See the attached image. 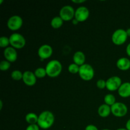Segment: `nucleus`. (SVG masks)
I'll use <instances>...</instances> for the list:
<instances>
[{"instance_id":"22","label":"nucleus","mask_w":130,"mask_h":130,"mask_svg":"<svg viewBox=\"0 0 130 130\" xmlns=\"http://www.w3.org/2000/svg\"><path fill=\"white\" fill-rule=\"evenodd\" d=\"M11 77L15 81H20L23 78V73L19 70H15L11 74Z\"/></svg>"},{"instance_id":"23","label":"nucleus","mask_w":130,"mask_h":130,"mask_svg":"<svg viewBox=\"0 0 130 130\" xmlns=\"http://www.w3.org/2000/svg\"><path fill=\"white\" fill-rule=\"evenodd\" d=\"M79 67L80 66H77L76 63H71L69 66L68 67V71L70 73L73 74H75L79 73Z\"/></svg>"},{"instance_id":"14","label":"nucleus","mask_w":130,"mask_h":130,"mask_svg":"<svg viewBox=\"0 0 130 130\" xmlns=\"http://www.w3.org/2000/svg\"><path fill=\"white\" fill-rule=\"evenodd\" d=\"M118 94L122 98H128L130 96V83L126 82L121 85L118 89Z\"/></svg>"},{"instance_id":"2","label":"nucleus","mask_w":130,"mask_h":130,"mask_svg":"<svg viewBox=\"0 0 130 130\" xmlns=\"http://www.w3.org/2000/svg\"><path fill=\"white\" fill-rule=\"evenodd\" d=\"M47 76L52 78H55L59 76L62 71V65L57 60H52L46 64L45 67Z\"/></svg>"},{"instance_id":"12","label":"nucleus","mask_w":130,"mask_h":130,"mask_svg":"<svg viewBox=\"0 0 130 130\" xmlns=\"http://www.w3.org/2000/svg\"><path fill=\"white\" fill-rule=\"evenodd\" d=\"M22 81L27 86H32L36 83L37 77H36L34 72L30 71H27L23 73Z\"/></svg>"},{"instance_id":"4","label":"nucleus","mask_w":130,"mask_h":130,"mask_svg":"<svg viewBox=\"0 0 130 130\" xmlns=\"http://www.w3.org/2000/svg\"><path fill=\"white\" fill-rule=\"evenodd\" d=\"M10 43L11 47L15 49H22L26 44L25 38L19 33L15 32L9 37Z\"/></svg>"},{"instance_id":"8","label":"nucleus","mask_w":130,"mask_h":130,"mask_svg":"<svg viewBox=\"0 0 130 130\" xmlns=\"http://www.w3.org/2000/svg\"><path fill=\"white\" fill-rule=\"evenodd\" d=\"M23 20L19 15H13L10 17L7 21V27L10 30L15 31L22 27Z\"/></svg>"},{"instance_id":"28","label":"nucleus","mask_w":130,"mask_h":130,"mask_svg":"<svg viewBox=\"0 0 130 130\" xmlns=\"http://www.w3.org/2000/svg\"><path fill=\"white\" fill-rule=\"evenodd\" d=\"M85 130H99L97 127L93 124H89L85 128Z\"/></svg>"},{"instance_id":"19","label":"nucleus","mask_w":130,"mask_h":130,"mask_svg":"<svg viewBox=\"0 0 130 130\" xmlns=\"http://www.w3.org/2000/svg\"><path fill=\"white\" fill-rule=\"evenodd\" d=\"M63 23V20L59 16L55 17L51 21V26L53 29H59L62 26Z\"/></svg>"},{"instance_id":"13","label":"nucleus","mask_w":130,"mask_h":130,"mask_svg":"<svg viewBox=\"0 0 130 130\" xmlns=\"http://www.w3.org/2000/svg\"><path fill=\"white\" fill-rule=\"evenodd\" d=\"M4 57L5 59L7 61L10 62V63L15 62L17 59L18 54L17 52L16 49L11 46H9L5 48L3 52Z\"/></svg>"},{"instance_id":"26","label":"nucleus","mask_w":130,"mask_h":130,"mask_svg":"<svg viewBox=\"0 0 130 130\" xmlns=\"http://www.w3.org/2000/svg\"><path fill=\"white\" fill-rule=\"evenodd\" d=\"M96 86L99 89H104L106 88V81L104 79H99L96 82Z\"/></svg>"},{"instance_id":"36","label":"nucleus","mask_w":130,"mask_h":130,"mask_svg":"<svg viewBox=\"0 0 130 130\" xmlns=\"http://www.w3.org/2000/svg\"><path fill=\"white\" fill-rule=\"evenodd\" d=\"M3 2V0H1V1H0V5H1Z\"/></svg>"},{"instance_id":"20","label":"nucleus","mask_w":130,"mask_h":130,"mask_svg":"<svg viewBox=\"0 0 130 130\" xmlns=\"http://www.w3.org/2000/svg\"><path fill=\"white\" fill-rule=\"evenodd\" d=\"M104 102L105 104L109 105V106H112L114 104L117 102L116 97L112 94H107L104 97Z\"/></svg>"},{"instance_id":"16","label":"nucleus","mask_w":130,"mask_h":130,"mask_svg":"<svg viewBox=\"0 0 130 130\" xmlns=\"http://www.w3.org/2000/svg\"><path fill=\"white\" fill-rule=\"evenodd\" d=\"M85 60H86V56L83 52L81 51H77L75 52L73 55L74 63L77 64V66H81L85 64Z\"/></svg>"},{"instance_id":"1","label":"nucleus","mask_w":130,"mask_h":130,"mask_svg":"<svg viewBox=\"0 0 130 130\" xmlns=\"http://www.w3.org/2000/svg\"><path fill=\"white\" fill-rule=\"evenodd\" d=\"M55 122L54 114L49 110L43 111L38 116V124L39 128L43 129L50 128Z\"/></svg>"},{"instance_id":"27","label":"nucleus","mask_w":130,"mask_h":130,"mask_svg":"<svg viewBox=\"0 0 130 130\" xmlns=\"http://www.w3.org/2000/svg\"><path fill=\"white\" fill-rule=\"evenodd\" d=\"M40 128L39 126L37 124H29L25 130H39Z\"/></svg>"},{"instance_id":"31","label":"nucleus","mask_w":130,"mask_h":130,"mask_svg":"<svg viewBox=\"0 0 130 130\" xmlns=\"http://www.w3.org/2000/svg\"><path fill=\"white\" fill-rule=\"evenodd\" d=\"M126 128L128 130H130V119L127 121L126 124Z\"/></svg>"},{"instance_id":"17","label":"nucleus","mask_w":130,"mask_h":130,"mask_svg":"<svg viewBox=\"0 0 130 130\" xmlns=\"http://www.w3.org/2000/svg\"><path fill=\"white\" fill-rule=\"evenodd\" d=\"M111 113V107L107 104H102L100 105L98 109V114L103 118H107Z\"/></svg>"},{"instance_id":"24","label":"nucleus","mask_w":130,"mask_h":130,"mask_svg":"<svg viewBox=\"0 0 130 130\" xmlns=\"http://www.w3.org/2000/svg\"><path fill=\"white\" fill-rule=\"evenodd\" d=\"M9 44H10V43L8 38L6 36H2L0 38V47L1 48H8L9 47Z\"/></svg>"},{"instance_id":"3","label":"nucleus","mask_w":130,"mask_h":130,"mask_svg":"<svg viewBox=\"0 0 130 130\" xmlns=\"http://www.w3.org/2000/svg\"><path fill=\"white\" fill-rule=\"evenodd\" d=\"M79 76L84 81H88L92 79L95 76V71L91 65L85 63L80 66Z\"/></svg>"},{"instance_id":"29","label":"nucleus","mask_w":130,"mask_h":130,"mask_svg":"<svg viewBox=\"0 0 130 130\" xmlns=\"http://www.w3.org/2000/svg\"><path fill=\"white\" fill-rule=\"evenodd\" d=\"M72 2L74 3L79 4V3H83L86 2V1H85V0H72Z\"/></svg>"},{"instance_id":"32","label":"nucleus","mask_w":130,"mask_h":130,"mask_svg":"<svg viewBox=\"0 0 130 130\" xmlns=\"http://www.w3.org/2000/svg\"><path fill=\"white\" fill-rule=\"evenodd\" d=\"M78 23H79V22L77 21V20H76L75 19H74V20H72V24H73L74 25H77Z\"/></svg>"},{"instance_id":"30","label":"nucleus","mask_w":130,"mask_h":130,"mask_svg":"<svg viewBox=\"0 0 130 130\" xmlns=\"http://www.w3.org/2000/svg\"><path fill=\"white\" fill-rule=\"evenodd\" d=\"M126 51L127 55L130 57V43H129V44H128V46H127Z\"/></svg>"},{"instance_id":"15","label":"nucleus","mask_w":130,"mask_h":130,"mask_svg":"<svg viewBox=\"0 0 130 130\" xmlns=\"http://www.w3.org/2000/svg\"><path fill=\"white\" fill-rule=\"evenodd\" d=\"M116 66L121 71H128L130 69V60L126 57H122L118 60Z\"/></svg>"},{"instance_id":"25","label":"nucleus","mask_w":130,"mask_h":130,"mask_svg":"<svg viewBox=\"0 0 130 130\" xmlns=\"http://www.w3.org/2000/svg\"><path fill=\"white\" fill-rule=\"evenodd\" d=\"M11 66V63L6 60H2L0 63V70L2 71H6L10 69Z\"/></svg>"},{"instance_id":"37","label":"nucleus","mask_w":130,"mask_h":130,"mask_svg":"<svg viewBox=\"0 0 130 130\" xmlns=\"http://www.w3.org/2000/svg\"><path fill=\"white\" fill-rule=\"evenodd\" d=\"M102 130H110V129H102Z\"/></svg>"},{"instance_id":"11","label":"nucleus","mask_w":130,"mask_h":130,"mask_svg":"<svg viewBox=\"0 0 130 130\" xmlns=\"http://www.w3.org/2000/svg\"><path fill=\"white\" fill-rule=\"evenodd\" d=\"M38 54L41 60L48 59L53 54V48L49 44H43L38 49Z\"/></svg>"},{"instance_id":"7","label":"nucleus","mask_w":130,"mask_h":130,"mask_svg":"<svg viewBox=\"0 0 130 130\" xmlns=\"http://www.w3.org/2000/svg\"><path fill=\"white\" fill-rule=\"evenodd\" d=\"M75 10L72 6L66 5L63 6L59 11V17L66 22H69L72 20L75 16Z\"/></svg>"},{"instance_id":"21","label":"nucleus","mask_w":130,"mask_h":130,"mask_svg":"<svg viewBox=\"0 0 130 130\" xmlns=\"http://www.w3.org/2000/svg\"><path fill=\"white\" fill-rule=\"evenodd\" d=\"M34 74L37 78H44L46 76H47L46 71L45 68L39 67L34 71Z\"/></svg>"},{"instance_id":"35","label":"nucleus","mask_w":130,"mask_h":130,"mask_svg":"<svg viewBox=\"0 0 130 130\" xmlns=\"http://www.w3.org/2000/svg\"><path fill=\"white\" fill-rule=\"evenodd\" d=\"M117 130H128L126 129V128H119V129H118Z\"/></svg>"},{"instance_id":"18","label":"nucleus","mask_w":130,"mask_h":130,"mask_svg":"<svg viewBox=\"0 0 130 130\" xmlns=\"http://www.w3.org/2000/svg\"><path fill=\"white\" fill-rule=\"evenodd\" d=\"M25 119L29 124H36L38 123V116L34 112H30L25 116Z\"/></svg>"},{"instance_id":"33","label":"nucleus","mask_w":130,"mask_h":130,"mask_svg":"<svg viewBox=\"0 0 130 130\" xmlns=\"http://www.w3.org/2000/svg\"><path fill=\"white\" fill-rule=\"evenodd\" d=\"M126 33H127V35H128V36L130 37V28H128L127 30H126Z\"/></svg>"},{"instance_id":"34","label":"nucleus","mask_w":130,"mask_h":130,"mask_svg":"<svg viewBox=\"0 0 130 130\" xmlns=\"http://www.w3.org/2000/svg\"><path fill=\"white\" fill-rule=\"evenodd\" d=\"M3 108V101L2 100H0V109H2Z\"/></svg>"},{"instance_id":"9","label":"nucleus","mask_w":130,"mask_h":130,"mask_svg":"<svg viewBox=\"0 0 130 130\" xmlns=\"http://www.w3.org/2000/svg\"><path fill=\"white\" fill-rule=\"evenodd\" d=\"M122 84V80L119 76H112L106 81V88L110 91H116Z\"/></svg>"},{"instance_id":"10","label":"nucleus","mask_w":130,"mask_h":130,"mask_svg":"<svg viewBox=\"0 0 130 130\" xmlns=\"http://www.w3.org/2000/svg\"><path fill=\"white\" fill-rule=\"evenodd\" d=\"M90 16V11L85 6H80L75 11L74 18L79 22H85Z\"/></svg>"},{"instance_id":"6","label":"nucleus","mask_w":130,"mask_h":130,"mask_svg":"<svg viewBox=\"0 0 130 130\" xmlns=\"http://www.w3.org/2000/svg\"><path fill=\"white\" fill-rule=\"evenodd\" d=\"M111 113L114 116L123 118L128 113V107L123 103L116 102L111 106Z\"/></svg>"},{"instance_id":"5","label":"nucleus","mask_w":130,"mask_h":130,"mask_svg":"<svg viewBox=\"0 0 130 130\" xmlns=\"http://www.w3.org/2000/svg\"><path fill=\"white\" fill-rule=\"evenodd\" d=\"M128 36L126 30L118 29L114 32L112 36V41L116 45H122L126 43Z\"/></svg>"}]
</instances>
